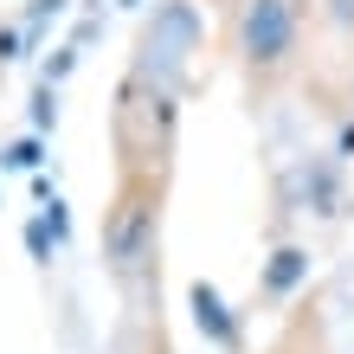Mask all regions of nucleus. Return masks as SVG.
<instances>
[{"instance_id":"8","label":"nucleus","mask_w":354,"mask_h":354,"mask_svg":"<svg viewBox=\"0 0 354 354\" xmlns=\"http://www.w3.org/2000/svg\"><path fill=\"white\" fill-rule=\"evenodd\" d=\"M0 168H13V174H39L46 168V136H19V142H7V149H0Z\"/></svg>"},{"instance_id":"12","label":"nucleus","mask_w":354,"mask_h":354,"mask_svg":"<svg viewBox=\"0 0 354 354\" xmlns=\"http://www.w3.org/2000/svg\"><path fill=\"white\" fill-rule=\"evenodd\" d=\"M39 219H46V232H52L58 245H65V239H71V213H65V200H58V194L46 200V213H39Z\"/></svg>"},{"instance_id":"15","label":"nucleus","mask_w":354,"mask_h":354,"mask_svg":"<svg viewBox=\"0 0 354 354\" xmlns=\"http://www.w3.org/2000/svg\"><path fill=\"white\" fill-rule=\"evenodd\" d=\"M348 103H354V97H348Z\"/></svg>"},{"instance_id":"4","label":"nucleus","mask_w":354,"mask_h":354,"mask_svg":"<svg viewBox=\"0 0 354 354\" xmlns=\"http://www.w3.org/2000/svg\"><path fill=\"white\" fill-rule=\"evenodd\" d=\"M206 52V13L200 0H155L136 26V52L122 71L149 77V84H168V91H194V65Z\"/></svg>"},{"instance_id":"7","label":"nucleus","mask_w":354,"mask_h":354,"mask_svg":"<svg viewBox=\"0 0 354 354\" xmlns=\"http://www.w3.org/2000/svg\"><path fill=\"white\" fill-rule=\"evenodd\" d=\"M309 270H316L309 245H277V252L264 258V270H258V297H264V303H290V297L309 283Z\"/></svg>"},{"instance_id":"10","label":"nucleus","mask_w":354,"mask_h":354,"mask_svg":"<svg viewBox=\"0 0 354 354\" xmlns=\"http://www.w3.org/2000/svg\"><path fill=\"white\" fill-rule=\"evenodd\" d=\"M142 354H168V328H161V309H142Z\"/></svg>"},{"instance_id":"5","label":"nucleus","mask_w":354,"mask_h":354,"mask_svg":"<svg viewBox=\"0 0 354 354\" xmlns=\"http://www.w3.org/2000/svg\"><path fill=\"white\" fill-rule=\"evenodd\" d=\"M297 200H303V213H316V219H342L348 206H354V194H348V174H342V161L335 155H309L297 174Z\"/></svg>"},{"instance_id":"14","label":"nucleus","mask_w":354,"mask_h":354,"mask_svg":"<svg viewBox=\"0 0 354 354\" xmlns=\"http://www.w3.org/2000/svg\"><path fill=\"white\" fill-rule=\"evenodd\" d=\"M322 7H328V19H335V26L354 32V0H322ZM322 7H316V13H322Z\"/></svg>"},{"instance_id":"3","label":"nucleus","mask_w":354,"mask_h":354,"mask_svg":"<svg viewBox=\"0 0 354 354\" xmlns=\"http://www.w3.org/2000/svg\"><path fill=\"white\" fill-rule=\"evenodd\" d=\"M180 91L122 71L110 97V161L116 174H174L180 155Z\"/></svg>"},{"instance_id":"13","label":"nucleus","mask_w":354,"mask_h":354,"mask_svg":"<svg viewBox=\"0 0 354 354\" xmlns=\"http://www.w3.org/2000/svg\"><path fill=\"white\" fill-rule=\"evenodd\" d=\"M13 58H26V39L19 26H0V65H13Z\"/></svg>"},{"instance_id":"1","label":"nucleus","mask_w":354,"mask_h":354,"mask_svg":"<svg viewBox=\"0 0 354 354\" xmlns=\"http://www.w3.org/2000/svg\"><path fill=\"white\" fill-rule=\"evenodd\" d=\"M168 194L174 174H116L110 200L97 219V258L136 309H155L161 290V225H168Z\"/></svg>"},{"instance_id":"2","label":"nucleus","mask_w":354,"mask_h":354,"mask_svg":"<svg viewBox=\"0 0 354 354\" xmlns=\"http://www.w3.org/2000/svg\"><path fill=\"white\" fill-rule=\"evenodd\" d=\"M309 26H316V0H239L225 13V58L245 77V97L270 103L309 58Z\"/></svg>"},{"instance_id":"9","label":"nucleus","mask_w":354,"mask_h":354,"mask_svg":"<svg viewBox=\"0 0 354 354\" xmlns=\"http://www.w3.org/2000/svg\"><path fill=\"white\" fill-rule=\"evenodd\" d=\"M52 129H58V84L39 77V91H32V136H52Z\"/></svg>"},{"instance_id":"11","label":"nucleus","mask_w":354,"mask_h":354,"mask_svg":"<svg viewBox=\"0 0 354 354\" xmlns=\"http://www.w3.org/2000/svg\"><path fill=\"white\" fill-rule=\"evenodd\" d=\"M26 252H32V264H52V252H58V239L46 232V219H32V225H26Z\"/></svg>"},{"instance_id":"6","label":"nucleus","mask_w":354,"mask_h":354,"mask_svg":"<svg viewBox=\"0 0 354 354\" xmlns=\"http://www.w3.org/2000/svg\"><path fill=\"white\" fill-rule=\"evenodd\" d=\"M187 316H194V328H200V335L213 342L219 354H245V322H239V309L225 303L206 277L187 283Z\"/></svg>"}]
</instances>
